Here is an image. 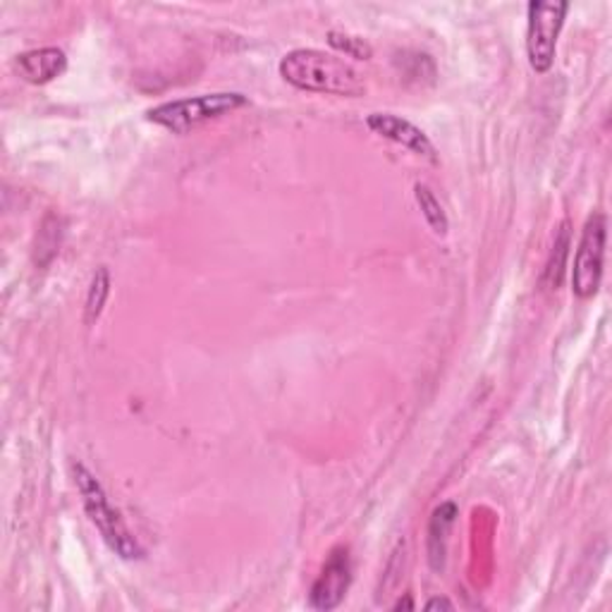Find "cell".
<instances>
[{
    "instance_id": "cell-11",
    "label": "cell",
    "mask_w": 612,
    "mask_h": 612,
    "mask_svg": "<svg viewBox=\"0 0 612 612\" xmlns=\"http://www.w3.org/2000/svg\"><path fill=\"white\" fill-rule=\"evenodd\" d=\"M415 199H417V204L421 208L423 220L429 222V228L435 234H447V230H450V220H447L445 208L438 202V196L433 194L431 187L423 184V182H417L415 184Z\"/></svg>"
},
{
    "instance_id": "cell-8",
    "label": "cell",
    "mask_w": 612,
    "mask_h": 612,
    "mask_svg": "<svg viewBox=\"0 0 612 612\" xmlns=\"http://www.w3.org/2000/svg\"><path fill=\"white\" fill-rule=\"evenodd\" d=\"M15 69L29 85H49L67 69V55L55 46L25 51L15 58Z\"/></svg>"
},
{
    "instance_id": "cell-16",
    "label": "cell",
    "mask_w": 612,
    "mask_h": 612,
    "mask_svg": "<svg viewBox=\"0 0 612 612\" xmlns=\"http://www.w3.org/2000/svg\"><path fill=\"white\" fill-rule=\"evenodd\" d=\"M393 610H415V603H411L409 598H405V600H397V603L393 605Z\"/></svg>"
},
{
    "instance_id": "cell-5",
    "label": "cell",
    "mask_w": 612,
    "mask_h": 612,
    "mask_svg": "<svg viewBox=\"0 0 612 612\" xmlns=\"http://www.w3.org/2000/svg\"><path fill=\"white\" fill-rule=\"evenodd\" d=\"M605 242H608V220L603 214H594L586 220L579 246L574 254L572 268V290L579 299L594 297L603 280L605 266Z\"/></svg>"
},
{
    "instance_id": "cell-10",
    "label": "cell",
    "mask_w": 612,
    "mask_h": 612,
    "mask_svg": "<svg viewBox=\"0 0 612 612\" xmlns=\"http://www.w3.org/2000/svg\"><path fill=\"white\" fill-rule=\"evenodd\" d=\"M570 246H572V230H570V222L564 220L560 230H558V234H556V244H552V252H550L548 266H546V282L556 290L560 288L564 268H568Z\"/></svg>"
},
{
    "instance_id": "cell-9",
    "label": "cell",
    "mask_w": 612,
    "mask_h": 612,
    "mask_svg": "<svg viewBox=\"0 0 612 612\" xmlns=\"http://www.w3.org/2000/svg\"><path fill=\"white\" fill-rule=\"evenodd\" d=\"M457 505L455 502H443L433 510L431 522H429V538H426V552L429 562L435 572L445 568V556H447V538H450L452 526L457 522Z\"/></svg>"
},
{
    "instance_id": "cell-2",
    "label": "cell",
    "mask_w": 612,
    "mask_h": 612,
    "mask_svg": "<svg viewBox=\"0 0 612 612\" xmlns=\"http://www.w3.org/2000/svg\"><path fill=\"white\" fill-rule=\"evenodd\" d=\"M73 472H75V484L79 488L81 502H85L87 517L91 520V524L97 526V532L105 540V546H109L115 556L123 560L144 558V548H141L135 534L129 532L120 512H117L111 505L103 486L99 484V479L93 476L85 464H75Z\"/></svg>"
},
{
    "instance_id": "cell-4",
    "label": "cell",
    "mask_w": 612,
    "mask_h": 612,
    "mask_svg": "<svg viewBox=\"0 0 612 612\" xmlns=\"http://www.w3.org/2000/svg\"><path fill=\"white\" fill-rule=\"evenodd\" d=\"M570 13V3L564 0H534L526 8V58L534 73L546 75L556 63L558 39L564 27V17Z\"/></svg>"
},
{
    "instance_id": "cell-7",
    "label": "cell",
    "mask_w": 612,
    "mask_h": 612,
    "mask_svg": "<svg viewBox=\"0 0 612 612\" xmlns=\"http://www.w3.org/2000/svg\"><path fill=\"white\" fill-rule=\"evenodd\" d=\"M367 125L371 132H375L379 137L391 139L395 141V144L415 151L423 158H429L431 163H438V153H435V146L431 144L426 132H423V129L417 127L415 123L405 120V117L393 115V113H371L367 117Z\"/></svg>"
},
{
    "instance_id": "cell-1",
    "label": "cell",
    "mask_w": 612,
    "mask_h": 612,
    "mask_svg": "<svg viewBox=\"0 0 612 612\" xmlns=\"http://www.w3.org/2000/svg\"><path fill=\"white\" fill-rule=\"evenodd\" d=\"M280 77L294 89L333 97H361L367 91L361 75L343 58L319 49H294L282 55Z\"/></svg>"
},
{
    "instance_id": "cell-13",
    "label": "cell",
    "mask_w": 612,
    "mask_h": 612,
    "mask_svg": "<svg viewBox=\"0 0 612 612\" xmlns=\"http://www.w3.org/2000/svg\"><path fill=\"white\" fill-rule=\"evenodd\" d=\"M61 242H63V220L58 216H49L41 222L37 250H34V262H37V266L49 264L51 258L61 252Z\"/></svg>"
},
{
    "instance_id": "cell-6",
    "label": "cell",
    "mask_w": 612,
    "mask_h": 612,
    "mask_svg": "<svg viewBox=\"0 0 612 612\" xmlns=\"http://www.w3.org/2000/svg\"><path fill=\"white\" fill-rule=\"evenodd\" d=\"M352 584V558L347 546H337L328 556L319 579L314 582L309 591V605L314 610H335L343 603Z\"/></svg>"
},
{
    "instance_id": "cell-15",
    "label": "cell",
    "mask_w": 612,
    "mask_h": 612,
    "mask_svg": "<svg viewBox=\"0 0 612 612\" xmlns=\"http://www.w3.org/2000/svg\"><path fill=\"white\" fill-rule=\"evenodd\" d=\"M452 610L455 608V603L452 600H447V598H431L429 603H426V610Z\"/></svg>"
},
{
    "instance_id": "cell-3",
    "label": "cell",
    "mask_w": 612,
    "mask_h": 612,
    "mask_svg": "<svg viewBox=\"0 0 612 612\" xmlns=\"http://www.w3.org/2000/svg\"><path fill=\"white\" fill-rule=\"evenodd\" d=\"M246 103H250V99L240 91L204 93V97L161 103L146 113V120L166 127L173 135H187L199 125L218 120L222 115H230L234 111L244 109Z\"/></svg>"
},
{
    "instance_id": "cell-12",
    "label": "cell",
    "mask_w": 612,
    "mask_h": 612,
    "mask_svg": "<svg viewBox=\"0 0 612 612\" xmlns=\"http://www.w3.org/2000/svg\"><path fill=\"white\" fill-rule=\"evenodd\" d=\"M109 294H111V273L109 268L101 266L97 273L91 278V285L87 292V302H85V323L93 326L105 309V302H109Z\"/></svg>"
},
{
    "instance_id": "cell-14",
    "label": "cell",
    "mask_w": 612,
    "mask_h": 612,
    "mask_svg": "<svg viewBox=\"0 0 612 612\" xmlns=\"http://www.w3.org/2000/svg\"><path fill=\"white\" fill-rule=\"evenodd\" d=\"M328 43H331V49H335L337 53H345L347 58H355V61H371L373 55L369 41L349 37V34L343 31H328Z\"/></svg>"
}]
</instances>
